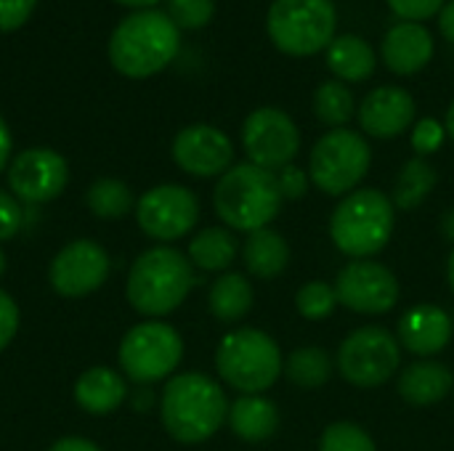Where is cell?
<instances>
[{"mask_svg": "<svg viewBox=\"0 0 454 451\" xmlns=\"http://www.w3.org/2000/svg\"><path fill=\"white\" fill-rule=\"evenodd\" d=\"M181 51V29L165 11L128 13L109 37L112 66L130 80H146L168 69Z\"/></svg>", "mask_w": 454, "mask_h": 451, "instance_id": "1", "label": "cell"}, {"mask_svg": "<svg viewBox=\"0 0 454 451\" xmlns=\"http://www.w3.org/2000/svg\"><path fill=\"white\" fill-rule=\"evenodd\" d=\"M229 417L223 388L202 375L184 372L168 380L160 399V420L178 444H202L213 439Z\"/></svg>", "mask_w": 454, "mask_h": 451, "instance_id": "2", "label": "cell"}, {"mask_svg": "<svg viewBox=\"0 0 454 451\" xmlns=\"http://www.w3.org/2000/svg\"><path fill=\"white\" fill-rule=\"evenodd\" d=\"M194 287V266L192 260L168 245H157L144 250L125 282V295L133 311L149 319H160L173 314Z\"/></svg>", "mask_w": 454, "mask_h": 451, "instance_id": "3", "label": "cell"}, {"mask_svg": "<svg viewBox=\"0 0 454 451\" xmlns=\"http://www.w3.org/2000/svg\"><path fill=\"white\" fill-rule=\"evenodd\" d=\"M277 175L253 162L231 165L213 189V207L231 231L266 229L282 210Z\"/></svg>", "mask_w": 454, "mask_h": 451, "instance_id": "4", "label": "cell"}, {"mask_svg": "<svg viewBox=\"0 0 454 451\" xmlns=\"http://www.w3.org/2000/svg\"><path fill=\"white\" fill-rule=\"evenodd\" d=\"M394 226L396 207L391 197L380 189H356L335 207L330 218V237L343 255L367 260L391 242Z\"/></svg>", "mask_w": 454, "mask_h": 451, "instance_id": "5", "label": "cell"}, {"mask_svg": "<svg viewBox=\"0 0 454 451\" xmlns=\"http://www.w3.org/2000/svg\"><path fill=\"white\" fill-rule=\"evenodd\" d=\"M215 369L242 396L266 393L282 375L285 362L277 340L255 327L229 332L215 351Z\"/></svg>", "mask_w": 454, "mask_h": 451, "instance_id": "6", "label": "cell"}, {"mask_svg": "<svg viewBox=\"0 0 454 451\" xmlns=\"http://www.w3.org/2000/svg\"><path fill=\"white\" fill-rule=\"evenodd\" d=\"M266 32L274 48L293 58L325 53L338 35L333 0H274L266 13Z\"/></svg>", "mask_w": 454, "mask_h": 451, "instance_id": "7", "label": "cell"}, {"mask_svg": "<svg viewBox=\"0 0 454 451\" xmlns=\"http://www.w3.org/2000/svg\"><path fill=\"white\" fill-rule=\"evenodd\" d=\"M372 149L364 133L351 128L327 130L309 154V178L327 197H348L364 181Z\"/></svg>", "mask_w": 454, "mask_h": 451, "instance_id": "8", "label": "cell"}, {"mask_svg": "<svg viewBox=\"0 0 454 451\" xmlns=\"http://www.w3.org/2000/svg\"><path fill=\"white\" fill-rule=\"evenodd\" d=\"M181 359L184 340L165 322H141L130 327L117 351V362L125 377L138 385H152L170 377Z\"/></svg>", "mask_w": 454, "mask_h": 451, "instance_id": "9", "label": "cell"}, {"mask_svg": "<svg viewBox=\"0 0 454 451\" xmlns=\"http://www.w3.org/2000/svg\"><path fill=\"white\" fill-rule=\"evenodd\" d=\"M335 364L348 385L380 388L396 375L402 346L383 327H359L340 343Z\"/></svg>", "mask_w": 454, "mask_h": 451, "instance_id": "10", "label": "cell"}, {"mask_svg": "<svg viewBox=\"0 0 454 451\" xmlns=\"http://www.w3.org/2000/svg\"><path fill=\"white\" fill-rule=\"evenodd\" d=\"M242 149L247 162L277 173L298 157L301 130L285 109L258 106L242 122Z\"/></svg>", "mask_w": 454, "mask_h": 451, "instance_id": "11", "label": "cell"}, {"mask_svg": "<svg viewBox=\"0 0 454 451\" xmlns=\"http://www.w3.org/2000/svg\"><path fill=\"white\" fill-rule=\"evenodd\" d=\"M138 229L154 242H176L200 221V199L181 183H160L136 202Z\"/></svg>", "mask_w": 454, "mask_h": 451, "instance_id": "12", "label": "cell"}, {"mask_svg": "<svg viewBox=\"0 0 454 451\" xmlns=\"http://www.w3.org/2000/svg\"><path fill=\"white\" fill-rule=\"evenodd\" d=\"M338 303L354 314L380 316L388 314L402 295L396 274L378 260H351L338 271L335 279Z\"/></svg>", "mask_w": 454, "mask_h": 451, "instance_id": "13", "label": "cell"}, {"mask_svg": "<svg viewBox=\"0 0 454 451\" xmlns=\"http://www.w3.org/2000/svg\"><path fill=\"white\" fill-rule=\"evenodd\" d=\"M69 183L67 159L48 149L32 146L19 152L8 165V189L24 205H45L53 202Z\"/></svg>", "mask_w": 454, "mask_h": 451, "instance_id": "14", "label": "cell"}, {"mask_svg": "<svg viewBox=\"0 0 454 451\" xmlns=\"http://www.w3.org/2000/svg\"><path fill=\"white\" fill-rule=\"evenodd\" d=\"M109 255L93 239H74L64 245L48 268V282L61 298H85L109 279Z\"/></svg>", "mask_w": 454, "mask_h": 451, "instance_id": "15", "label": "cell"}, {"mask_svg": "<svg viewBox=\"0 0 454 451\" xmlns=\"http://www.w3.org/2000/svg\"><path fill=\"white\" fill-rule=\"evenodd\" d=\"M173 162L194 178H221L234 165V144L215 125H186L170 146Z\"/></svg>", "mask_w": 454, "mask_h": 451, "instance_id": "16", "label": "cell"}, {"mask_svg": "<svg viewBox=\"0 0 454 451\" xmlns=\"http://www.w3.org/2000/svg\"><path fill=\"white\" fill-rule=\"evenodd\" d=\"M415 114L418 104L412 93L402 85H380L370 90L356 109L362 133L378 141L399 138L402 133H407L415 125Z\"/></svg>", "mask_w": 454, "mask_h": 451, "instance_id": "17", "label": "cell"}, {"mask_svg": "<svg viewBox=\"0 0 454 451\" xmlns=\"http://www.w3.org/2000/svg\"><path fill=\"white\" fill-rule=\"evenodd\" d=\"M436 43L426 24L418 21H396L380 43V58L388 72L410 77L423 72L434 58Z\"/></svg>", "mask_w": 454, "mask_h": 451, "instance_id": "18", "label": "cell"}, {"mask_svg": "<svg viewBox=\"0 0 454 451\" xmlns=\"http://www.w3.org/2000/svg\"><path fill=\"white\" fill-rule=\"evenodd\" d=\"M454 335L452 316L431 303H420L415 308H410L402 319H399V346L404 351H410L412 356L420 359H431L436 354H442Z\"/></svg>", "mask_w": 454, "mask_h": 451, "instance_id": "19", "label": "cell"}, {"mask_svg": "<svg viewBox=\"0 0 454 451\" xmlns=\"http://www.w3.org/2000/svg\"><path fill=\"white\" fill-rule=\"evenodd\" d=\"M399 396L410 404V407H434L439 401H444L454 388L452 369L442 362H431V359H420L415 364H410L402 377H399Z\"/></svg>", "mask_w": 454, "mask_h": 451, "instance_id": "20", "label": "cell"}, {"mask_svg": "<svg viewBox=\"0 0 454 451\" xmlns=\"http://www.w3.org/2000/svg\"><path fill=\"white\" fill-rule=\"evenodd\" d=\"M128 399L125 377L109 367H90L74 383V401L82 412L104 417L117 412Z\"/></svg>", "mask_w": 454, "mask_h": 451, "instance_id": "21", "label": "cell"}, {"mask_svg": "<svg viewBox=\"0 0 454 451\" xmlns=\"http://www.w3.org/2000/svg\"><path fill=\"white\" fill-rule=\"evenodd\" d=\"M327 69L335 74V80L351 85V82H364L375 74L378 66V53L375 48L362 37V35H335V40L325 51Z\"/></svg>", "mask_w": 454, "mask_h": 451, "instance_id": "22", "label": "cell"}, {"mask_svg": "<svg viewBox=\"0 0 454 451\" xmlns=\"http://www.w3.org/2000/svg\"><path fill=\"white\" fill-rule=\"evenodd\" d=\"M229 428L237 439L247 444L269 441L279 428V409L271 399L263 393L255 396H239L234 404H229Z\"/></svg>", "mask_w": 454, "mask_h": 451, "instance_id": "23", "label": "cell"}, {"mask_svg": "<svg viewBox=\"0 0 454 451\" xmlns=\"http://www.w3.org/2000/svg\"><path fill=\"white\" fill-rule=\"evenodd\" d=\"M242 260H245V268L255 276V279H263V282H271L277 276H282L290 266V245L287 239L266 226V229H258L253 234H247L245 245H242Z\"/></svg>", "mask_w": 454, "mask_h": 451, "instance_id": "24", "label": "cell"}, {"mask_svg": "<svg viewBox=\"0 0 454 451\" xmlns=\"http://www.w3.org/2000/svg\"><path fill=\"white\" fill-rule=\"evenodd\" d=\"M253 300H255L253 284L242 274L229 271L213 282L210 295H207V308L221 324H234L250 314Z\"/></svg>", "mask_w": 454, "mask_h": 451, "instance_id": "25", "label": "cell"}, {"mask_svg": "<svg viewBox=\"0 0 454 451\" xmlns=\"http://www.w3.org/2000/svg\"><path fill=\"white\" fill-rule=\"evenodd\" d=\"M237 255H239V242H237L234 231L223 229V226H210L192 237L186 258L192 260V266H197L202 271L221 274L237 260Z\"/></svg>", "mask_w": 454, "mask_h": 451, "instance_id": "26", "label": "cell"}, {"mask_svg": "<svg viewBox=\"0 0 454 451\" xmlns=\"http://www.w3.org/2000/svg\"><path fill=\"white\" fill-rule=\"evenodd\" d=\"M439 175L436 167L426 159V157H412L402 165L396 183H394V194L391 202L399 210H415L426 202V197L434 191Z\"/></svg>", "mask_w": 454, "mask_h": 451, "instance_id": "27", "label": "cell"}, {"mask_svg": "<svg viewBox=\"0 0 454 451\" xmlns=\"http://www.w3.org/2000/svg\"><path fill=\"white\" fill-rule=\"evenodd\" d=\"M88 210L101 221H120L136 207L130 186L120 178H96L85 194Z\"/></svg>", "mask_w": 454, "mask_h": 451, "instance_id": "28", "label": "cell"}, {"mask_svg": "<svg viewBox=\"0 0 454 451\" xmlns=\"http://www.w3.org/2000/svg\"><path fill=\"white\" fill-rule=\"evenodd\" d=\"M354 112H356V101L346 82L340 80L319 82V88L314 90V114L322 125H327L330 130L348 128Z\"/></svg>", "mask_w": 454, "mask_h": 451, "instance_id": "29", "label": "cell"}, {"mask_svg": "<svg viewBox=\"0 0 454 451\" xmlns=\"http://www.w3.org/2000/svg\"><path fill=\"white\" fill-rule=\"evenodd\" d=\"M285 372L290 377L293 385L303 388V391H317L322 388L330 375H333V359L327 351L309 346V348H298L287 356L285 362Z\"/></svg>", "mask_w": 454, "mask_h": 451, "instance_id": "30", "label": "cell"}, {"mask_svg": "<svg viewBox=\"0 0 454 451\" xmlns=\"http://www.w3.org/2000/svg\"><path fill=\"white\" fill-rule=\"evenodd\" d=\"M295 308L309 322H322V319L333 316V311L338 308L335 287L327 284V282H309V284H303L295 292Z\"/></svg>", "mask_w": 454, "mask_h": 451, "instance_id": "31", "label": "cell"}, {"mask_svg": "<svg viewBox=\"0 0 454 451\" xmlns=\"http://www.w3.org/2000/svg\"><path fill=\"white\" fill-rule=\"evenodd\" d=\"M319 451H378L372 436L348 420L333 423L325 428L322 439H319Z\"/></svg>", "mask_w": 454, "mask_h": 451, "instance_id": "32", "label": "cell"}, {"mask_svg": "<svg viewBox=\"0 0 454 451\" xmlns=\"http://www.w3.org/2000/svg\"><path fill=\"white\" fill-rule=\"evenodd\" d=\"M165 13L178 29H202L215 16V0H168Z\"/></svg>", "mask_w": 454, "mask_h": 451, "instance_id": "33", "label": "cell"}, {"mask_svg": "<svg viewBox=\"0 0 454 451\" xmlns=\"http://www.w3.org/2000/svg\"><path fill=\"white\" fill-rule=\"evenodd\" d=\"M444 138H447V128H444V122H439L434 117H423L412 125V149L418 152V157H428V154L439 152Z\"/></svg>", "mask_w": 454, "mask_h": 451, "instance_id": "34", "label": "cell"}, {"mask_svg": "<svg viewBox=\"0 0 454 451\" xmlns=\"http://www.w3.org/2000/svg\"><path fill=\"white\" fill-rule=\"evenodd\" d=\"M277 175V186H279V194L285 202H298L309 194V186H311V178L303 167H298L295 162L285 165L282 170L274 173Z\"/></svg>", "mask_w": 454, "mask_h": 451, "instance_id": "35", "label": "cell"}, {"mask_svg": "<svg viewBox=\"0 0 454 451\" xmlns=\"http://www.w3.org/2000/svg\"><path fill=\"white\" fill-rule=\"evenodd\" d=\"M388 8L399 16V21H428L434 16H439V11L444 8L447 0H386Z\"/></svg>", "mask_w": 454, "mask_h": 451, "instance_id": "36", "label": "cell"}, {"mask_svg": "<svg viewBox=\"0 0 454 451\" xmlns=\"http://www.w3.org/2000/svg\"><path fill=\"white\" fill-rule=\"evenodd\" d=\"M37 0H0V32H13L29 21Z\"/></svg>", "mask_w": 454, "mask_h": 451, "instance_id": "37", "label": "cell"}, {"mask_svg": "<svg viewBox=\"0 0 454 451\" xmlns=\"http://www.w3.org/2000/svg\"><path fill=\"white\" fill-rule=\"evenodd\" d=\"M21 221H24L21 202L13 194L0 189V242L16 237L19 229H21Z\"/></svg>", "mask_w": 454, "mask_h": 451, "instance_id": "38", "label": "cell"}, {"mask_svg": "<svg viewBox=\"0 0 454 451\" xmlns=\"http://www.w3.org/2000/svg\"><path fill=\"white\" fill-rule=\"evenodd\" d=\"M19 306H16V300L5 292V290H0V354L13 343V338H16V332H19Z\"/></svg>", "mask_w": 454, "mask_h": 451, "instance_id": "39", "label": "cell"}, {"mask_svg": "<svg viewBox=\"0 0 454 451\" xmlns=\"http://www.w3.org/2000/svg\"><path fill=\"white\" fill-rule=\"evenodd\" d=\"M48 451H101L93 441L88 439H80V436H67V439H59L51 444Z\"/></svg>", "mask_w": 454, "mask_h": 451, "instance_id": "40", "label": "cell"}, {"mask_svg": "<svg viewBox=\"0 0 454 451\" xmlns=\"http://www.w3.org/2000/svg\"><path fill=\"white\" fill-rule=\"evenodd\" d=\"M11 152H13V136H11L5 120L0 117V173L11 165V159H13Z\"/></svg>", "mask_w": 454, "mask_h": 451, "instance_id": "41", "label": "cell"}, {"mask_svg": "<svg viewBox=\"0 0 454 451\" xmlns=\"http://www.w3.org/2000/svg\"><path fill=\"white\" fill-rule=\"evenodd\" d=\"M439 32L444 35L447 43L454 45V0H447L444 8L439 11Z\"/></svg>", "mask_w": 454, "mask_h": 451, "instance_id": "42", "label": "cell"}, {"mask_svg": "<svg viewBox=\"0 0 454 451\" xmlns=\"http://www.w3.org/2000/svg\"><path fill=\"white\" fill-rule=\"evenodd\" d=\"M442 234H444V237L452 242V247H454V207L444 213V221H442Z\"/></svg>", "mask_w": 454, "mask_h": 451, "instance_id": "43", "label": "cell"}, {"mask_svg": "<svg viewBox=\"0 0 454 451\" xmlns=\"http://www.w3.org/2000/svg\"><path fill=\"white\" fill-rule=\"evenodd\" d=\"M114 3H120L125 8H133V11H146V8H154L160 0H114Z\"/></svg>", "mask_w": 454, "mask_h": 451, "instance_id": "44", "label": "cell"}, {"mask_svg": "<svg viewBox=\"0 0 454 451\" xmlns=\"http://www.w3.org/2000/svg\"><path fill=\"white\" fill-rule=\"evenodd\" d=\"M444 128H447V136L454 141V101L450 104V109H447V117H444Z\"/></svg>", "mask_w": 454, "mask_h": 451, "instance_id": "45", "label": "cell"}, {"mask_svg": "<svg viewBox=\"0 0 454 451\" xmlns=\"http://www.w3.org/2000/svg\"><path fill=\"white\" fill-rule=\"evenodd\" d=\"M447 279H450V287H452L454 292V247L452 253H450V263H447Z\"/></svg>", "mask_w": 454, "mask_h": 451, "instance_id": "46", "label": "cell"}, {"mask_svg": "<svg viewBox=\"0 0 454 451\" xmlns=\"http://www.w3.org/2000/svg\"><path fill=\"white\" fill-rule=\"evenodd\" d=\"M5 274V253L0 250V276Z\"/></svg>", "mask_w": 454, "mask_h": 451, "instance_id": "47", "label": "cell"}]
</instances>
